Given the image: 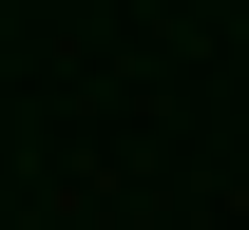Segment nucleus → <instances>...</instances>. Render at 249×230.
<instances>
[]
</instances>
